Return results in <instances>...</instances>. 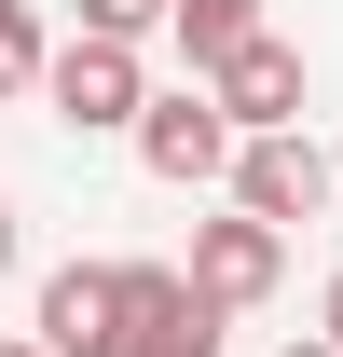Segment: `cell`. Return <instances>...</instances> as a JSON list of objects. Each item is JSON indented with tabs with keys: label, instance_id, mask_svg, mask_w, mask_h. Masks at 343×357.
I'll return each mask as SVG.
<instances>
[{
	"label": "cell",
	"instance_id": "1",
	"mask_svg": "<svg viewBox=\"0 0 343 357\" xmlns=\"http://www.w3.org/2000/svg\"><path fill=\"white\" fill-rule=\"evenodd\" d=\"M234 151H247V124H234L206 83H178V96H151V110H137V165L165 178V192H206V178H234Z\"/></svg>",
	"mask_w": 343,
	"mask_h": 357
},
{
	"label": "cell",
	"instance_id": "2",
	"mask_svg": "<svg viewBox=\"0 0 343 357\" xmlns=\"http://www.w3.org/2000/svg\"><path fill=\"white\" fill-rule=\"evenodd\" d=\"M42 96H55V124H69V137H137L151 69H137V42H55Z\"/></svg>",
	"mask_w": 343,
	"mask_h": 357
},
{
	"label": "cell",
	"instance_id": "3",
	"mask_svg": "<svg viewBox=\"0 0 343 357\" xmlns=\"http://www.w3.org/2000/svg\"><path fill=\"white\" fill-rule=\"evenodd\" d=\"M220 316L192 289V261H124V357H220Z\"/></svg>",
	"mask_w": 343,
	"mask_h": 357
},
{
	"label": "cell",
	"instance_id": "4",
	"mask_svg": "<svg viewBox=\"0 0 343 357\" xmlns=\"http://www.w3.org/2000/svg\"><path fill=\"white\" fill-rule=\"evenodd\" d=\"M234 206H247V220H275V234H302V220H330V151H316L302 124L247 137V151H234Z\"/></svg>",
	"mask_w": 343,
	"mask_h": 357
},
{
	"label": "cell",
	"instance_id": "5",
	"mask_svg": "<svg viewBox=\"0 0 343 357\" xmlns=\"http://www.w3.org/2000/svg\"><path fill=\"white\" fill-rule=\"evenodd\" d=\"M28 344L55 357H124V261H55L28 303Z\"/></svg>",
	"mask_w": 343,
	"mask_h": 357
},
{
	"label": "cell",
	"instance_id": "6",
	"mask_svg": "<svg viewBox=\"0 0 343 357\" xmlns=\"http://www.w3.org/2000/svg\"><path fill=\"white\" fill-rule=\"evenodd\" d=\"M275 275H289V234L275 220H247V206H234V220H192V289H206V303H275Z\"/></svg>",
	"mask_w": 343,
	"mask_h": 357
},
{
	"label": "cell",
	"instance_id": "7",
	"mask_svg": "<svg viewBox=\"0 0 343 357\" xmlns=\"http://www.w3.org/2000/svg\"><path fill=\"white\" fill-rule=\"evenodd\" d=\"M206 96H220V110H234L247 137L302 124V42H289V28H261V42L234 55V69H206Z\"/></svg>",
	"mask_w": 343,
	"mask_h": 357
},
{
	"label": "cell",
	"instance_id": "8",
	"mask_svg": "<svg viewBox=\"0 0 343 357\" xmlns=\"http://www.w3.org/2000/svg\"><path fill=\"white\" fill-rule=\"evenodd\" d=\"M165 28H178V55H192V83H206V69H234V55H247L275 14H261V0H178Z\"/></svg>",
	"mask_w": 343,
	"mask_h": 357
},
{
	"label": "cell",
	"instance_id": "9",
	"mask_svg": "<svg viewBox=\"0 0 343 357\" xmlns=\"http://www.w3.org/2000/svg\"><path fill=\"white\" fill-rule=\"evenodd\" d=\"M55 69V42H42V14H28V0H0V96H28Z\"/></svg>",
	"mask_w": 343,
	"mask_h": 357
},
{
	"label": "cell",
	"instance_id": "10",
	"mask_svg": "<svg viewBox=\"0 0 343 357\" xmlns=\"http://www.w3.org/2000/svg\"><path fill=\"white\" fill-rule=\"evenodd\" d=\"M69 14H83V42H151L178 0H69Z\"/></svg>",
	"mask_w": 343,
	"mask_h": 357
},
{
	"label": "cell",
	"instance_id": "11",
	"mask_svg": "<svg viewBox=\"0 0 343 357\" xmlns=\"http://www.w3.org/2000/svg\"><path fill=\"white\" fill-rule=\"evenodd\" d=\"M316 330H330V344H343V275H330V289H316Z\"/></svg>",
	"mask_w": 343,
	"mask_h": 357
},
{
	"label": "cell",
	"instance_id": "12",
	"mask_svg": "<svg viewBox=\"0 0 343 357\" xmlns=\"http://www.w3.org/2000/svg\"><path fill=\"white\" fill-rule=\"evenodd\" d=\"M275 357H343V344H330V330H302V344H275Z\"/></svg>",
	"mask_w": 343,
	"mask_h": 357
},
{
	"label": "cell",
	"instance_id": "13",
	"mask_svg": "<svg viewBox=\"0 0 343 357\" xmlns=\"http://www.w3.org/2000/svg\"><path fill=\"white\" fill-rule=\"evenodd\" d=\"M0 275H14V206H0Z\"/></svg>",
	"mask_w": 343,
	"mask_h": 357
},
{
	"label": "cell",
	"instance_id": "14",
	"mask_svg": "<svg viewBox=\"0 0 343 357\" xmlns=\"http://www.w3.org/2000/svg\"><path fill=\"white\" fill-rule=\"evenodd\" d=\"M0 357H55V344H0Z\"/></svg>",
	"mask_w": 343,
	"mask_h": 357
}]
</instances>
